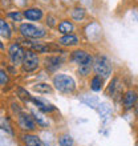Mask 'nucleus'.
<instances>
[{
  "instance_id": "nucleus-20",
  "label": "nucleus",
  "mask_w": 138,
  "mask_h": 146,
  "mask_svg": "<svg viewBox=\"0 0 138 146\" xmlns=\"http://www.w3.org/2000/svg\"><path fill=\"white\" fill-rule=\"evenodd\" d=\"M31 114L33 115L34 121H36V123H37L38 126H42V127L48 126V122H46L45 119H44V117H42V115L40 114V113H37L36 110H32V111H31Z\"/></svg>"
},
{
  "instance_id": "nucleus-5",
  "label": "nucleus",
  "mask_w": 138,
  "mask_h": 146,
  "mask_svg": "<svg viewBox=\"0 0 138 146\" xmlns=\"http://www.w3.org/2000/svg\"><path fill=\"white\" fill-rule=\"evenodd\" d=\"M8 56H9V61L13 66L21 65L24 61V56H25V50L19 42H12L9 48H8Z\"/></svg>"
},
{
  "instance_id": "nucleus-25",
  "label": "nucleus",
  "mask_w": 138,
  "mask_h": 146,
  "mask_svg": "<svg viewBox=\"0 0 138 146\" xmlns=\"http://www.w3.org/2000/svg\"><path fill=\"white\" fill-rule=\"evenodd\" d=\"M17 93H19V97H20V98H23L24 101H31L32 100V96L27 92V90H24L23 88H19V89H17Z\"/></svg>"
},
{
  "instance_id": "nucleus-19",
  "label": "nucleus",
  "mask_w": 138,
  "mask_h": 146,
  "mask_svg": "<svg viewBox=\"0 0 138 146\" xmlns=\"http://www.w3.org/2000/svg\"><path fill=\"white\" fill-rule=\"evenodd\" d=\"M85 17V9L81 7H76L73 8L72 11V19L76 20V21H81V20H84Z\"/></svg>"
},
{
  "instance_id": "nucleus-8",
  "label": "nucleus",
  "mask_w": 138,
  "mask_h": 146,
  "mask_svg": "<svg viewBox=\"0 0 138 146\" xmlns=\"http://www.w3.org/2000/svg\"><path fill=\"white\" fill-rule=\"evenodd\" d=\"M122 102H123V109H125V110L133 109L138 102V92L137 90H133V89L127 90V92L123 94Z\"/></svg>"
},
{
  "instance_id": "nucleus-9",
  "label": "nucleus",
  "mask_w": 138,
  "mask_h": 146,
  "mask_svg": "<svg viewBox=\"0 0 138 146\" xmlns=\"http://www.w3.org/2000/svg\"><path fill=\"white\" fill-rule=\"evenodd\" d=\"M24 17L29 21H40V20L44 17V12H42L41 8L33 7V8H27L25 11L23 12Z\"/></svg>"
},
{
  "instance_id": "nucleus-12",
  "label": "nucleus",
  "mask_w": 138,
  "mask_h": 146,
  "mask_svg": "<svg viewBox=\"0 0 138 146\" xmlns=\"http://www.w3.org/2000/svg\"><path fill=\"white\" fill-rule=\"evenodd\" d=\"M58 45L62 46H76L78 44V37L73 33H69V35H62V37L58 38Z\"/></svg>"
},
{
  "instance_id": "nucleus-10",
  "label": "nucleus",
  "mask_w": 138,
  "mask_h": 146,
  "mask_svg": "<svg viewBox=\"0 0 138 146\" xmlns=\"http://www.w3.org/2000/svg\"><path fill=\"white\" fill-rule=\"evenodd\" d=\"M31 101L37 106L38 110L42 111V113H50V111L56 110V108H54L53 105L50 104V102H48L46 100H44V98H41V97H32Z\"/></svg>"
},
{
  "instance_id": "nucleus-21",
  "label": "nucleus",
  "mask_w": 138,
  "mask_h": 146,
  "mask_svg": "<svg viewBox=\"0 0 138 146\" xmlns=\"http://www.w3.org/2000/svg\"><path fill=\"white\" fill-rule=\"evenodd\" d=\"M58 145L60 146H73V138L72 135L64 134L58 138Z\"/></svg>"
},
{
  "instance_id": "nucleus-16",
  "label": "nucleus",
  "mask_w": 138,
  "mask_h": 146,
  "mask_svg": "<svg viewBox=\"0 0 138 146\" xmlns=\"http://www.w3.org/2000/svg\"><path fill=\"white\" fill-rule=\"evenodd\" d=\"M0 35H1L3 38H7V40L11 38V36H12V31H11V28H9V24L4 19L0 20Z\"/></svg>"
},
{
  "instance_id": "nucleus-7",
  "label": "nucleus",
  "mask_w": 138,
  "mask_h": 146,
  "mask_svg": "<svg viewBox=\"0 0 138 146\" xmlns=\"http://www.w3.org/2000/svg\"><path fill=\"white\" fill-rule=\"evenodd\" d=\"M17 123L24 131H33L36 129V121H34L32 114H27V113L20 111L17 114Z\"/></svg>"
},
{
  "instance_id": "nucleus-11",
  "label": "nucleus",
  "mask_w": 138,
  "mask_h": 146,
  "mask_svg": "<svg viewBox=\"0 0 138 146\" xmlns=\"http://www.w3.org/2000/svg\"><path fill=\"white\" fill-rule=\"evenodd\" d=\"M62 64V58L58 56H48L44 58V66L46 68V70L49 72H54L57 70Z\"/></svg>"
},
{
  "instance_id": "nucleus-28",
  "label": "nucleus",
  "mask_w": 138,
  "mask_h": 146,
  "mask_svg": "<svg viewBox=\"0 0 138 146\" xmlns=\"http://www.w3.org/2000/svg\"><path fill=\"white\" fill-rule=\"evenodd\" d=\"M48 21H49V27H54V25H56V23H54L56 19H54L53 16H48V17H46V23H48Z\"/></svg>"
},
{
  "instance_id": "nucleus-22",
  "label": "nucleus",
  "mask_w": 138,
  "mask_h": 146,
  "mask_svg": "<svg viewBox=\"0 0 138 146\" xmlns=\"http://www.w3.org/2000/svg\"><path fill=\"white\" fill-rule=\"evenodd\" d=\"M7 16L9 17V19L13 20V21H17V23H20V21L23 20V17H24V15L21 13V12H19V11H11V12H8Z\"/></svg>"
},
{
  "instance_id": "nucleus-29",
  "label": "nucleus",
  "mask_w": 138,
  "mask_h": 146,
  "mask_svg": "<svg viewBox=\"0 0 138 146\" xmlns=\"http://www.w3.org/2000/svg\"><path fill=\"white\" fill-rule=\"evenodd\" d=\"M134 111H135V115L138 117V102H137V105L134 106Z\"/></svg>"
},
{
  "instance_id": "nucleus-2",
  "label": "nucleus",
  "mask_w": 138,
  "mask_h": 146,
  "mask_svg": "<svg viewBox=\"0 0 138 146\" xmlns=\"http://www.w3.org/2000/svg\"><path fill=\"white\" fill-rule=\"evenodd\" d=\"M93 70L96 74L101 76L102 78H107L111 74V64L105 56H97L93 61Z\"/></svg>"
},
{
  "instance_id": "nucleus-15",
  "label": "nucleus",
  "mask_w": 138,
  "mask_h": 146,
  "mask_svg": "<svg viewBox=\"0 0 138 146\" xmlns=\"http://www.w3.org/2000/svg\"><path fill=\"white\" fill-rule=\"evenodd\" d=\"M104 88V78L98 74L92 77V80H90V89H92L93 92H100L101 89Z\"/></svg>"
},
{
  "instance_id": "nucleus-26",
  "label": "nucleus",
  "mask_w": 138,
  "mask_h": 146,
  "mask_svg": "<svg viewBox=\"0 0 138 146\" xmlns=\"http://www.w3.org/2000/svg\"><path fill=\"white\" fill-rule=\"evenodd\" d=\"M82 101H84L85 104H88L89 106H92V108H97L98 106V100H97L96 97H93V98H82Z\"/></svg>"
},
{
  "instance_id": "nucleus-17",
  "label": "nucleus",
  "mask_w": 138,
  "mask_h": 146,
  "mask_svg": "<svg viewBox=\"0 0 138 146\" xmlns=\"http://www.w3.org/2000/svg\"><path fill=\"white\" fill-rule=\"evenodd\" d=\"M119 80L117 78V77H114L113 80L110 81V84H109V86H107V90H106V93H107V96H110V97H114L115 96V93L119 90Z\"/></svg>"
},
{
  "instance_id": "nucleus-3",
  "label": "nucleus",
  "mask_w": 138,
  "mask_h": 146,
  "mask_svg": "<svg viewBox=\"0 0 138 146\" xmlns=\"http://www.w3.org/2000/svg\"><path fill=\"white\" fill-rule=\"evenodd\" d=\"M40 66V58L37 56V52L32 49L25 50V56H24V61L21 64V69L25 73L34 72Z\"/></svg>"
},
{
  "instance_id": "nucleus-24",
  "label": "nucleus",
  "mask_w": 138,
  "mask_h": 146,
  "mask_svg": "<svg viewBox=\"0 0 138 146\" xmlns=\"http://www.w3.org/2000/svg\"><path fill=\"white\" fill-rule=\"evenodd\" d=\"M100 108H98V110H100V114L102 115L104 118H106V117H109L110 115V108L107 106V105L102 104V105H98Z\"/></svg>"
},
{
  "instance_id": "nucleus-23",
  "label": "nucleus",
  "mask_w": 138,
  "mask_h": 146,
  "mask_svg": "<svg viewBox=\"0 0 138 146\" xmlns=\"http://www.w3.org/2000/svg\"><path fill=\"white\" fill-rule=\"evenodd\" d=\"M92 69H93V64L92 65H80L78 66V74L80 76H88V74H90Z\"/></svg>"
},
{
  "instance_id": "nucleus-13",
  "label": "nucleus",
  "mask_w": 138,
  "mask_h": 146,
  "mask_svg": "<svg viewBox=\"0 0 138 146\" xmlns=\"http://www.w3.org/2000/svg\"><path fill=\"white\" fill-rule=\"evenodd\" d=\"M57 28H58V32L61 33V35H69V33H72L74 31V25H73L72 21H69V20H62L60 23L57 24Z\"/></svg>"
},
{
  "instance_id": "nucleus-27",
  "label": "nucleus",
  "mask_w": 138,
  "mask_h": 146,
  "mask_svg": "<svg viewBox=\"0 0 138 146\" xmlns=\"http://www.w3.org/2000/svg\"><path fill=\"white\" fill-rule=\"evenodd\" d=\"M0 78H1V80H0V84L3 85V86L8 84V76H7V72L4 69L0 70Z\"/></svg>"
},
{
  "instance_id": "nucleus-14",
  "label": "nucleus",
  "mask_w": 138,
  "mask_h": 146,
  "mask_svg": "<svg viewBox=\"0 0 138 146\" xmlns=\"http://www.w3.org/2000/svg\"><path fill=\"white\" fill-rule=\"evenodd\" d=\"M21 138H23L24 146H42L41 139L38 138L37 135H33V134H24Z\"/></svg>"
},
{
  "instance_id": "nucleus-6",
  "label": "nucleus",
  "mask_w": 138,
  "mask_h": 146,
  "mask_svg": "<svg viewBox=\"0 0 138 146\" xmlns=\"http://www.w3.org/2000/svg\"><path fill=\"white\" fill-rule=\"evenodd\" d=\"M73 62H76L77 65H92L93 64V57L84 49H76L72 52V56H70Z\"/></svg>"
},
{
  "instance_id": "nucleus-1",
  "label": "nucleus",
  "mask_w": 138,
  "mask_h": 146,
  "mask_svg": "<svg viewBox=\"0 0 138 146\" xmlns=\"http://www.w3.org/2000/svg\"><path fill=\"white\" fill-rule=\"evenodd\" d=\"M53 85L58 92L65 93V94L73 93L76 90V81L73 80V77L62 74V73H58L53 77Z\"/></svg>"
},
{
  "instance_id": "nucleus-18",
  "label": "nucleus",
  "mask_w": 138,
  "mask_h": 146,
  "mask_svg": "<svg viewBox=\"0 0 138 146\" xmlns=\"http://www.w3.org/2000/svg\"><path fill=\"white\" fill-rule=\"evenodd\" d=\"M33 90L37 93H50L52 92V86L46 82H40V84L33 85Z\"/></svg>"
},
{
  "instance_id": "nucleus-4",
  "label": "nucleus",
  "mask_w": 138,
  "mask_h": 146,
  "mask_svg": "<svg viewBox=\"0 0 138 146\" xmlns=\"http://www.w3.org/2000/svg\"><path fill=\"white\" fill-rule=\"evenodd\" d=\"M20 33L25 38H32V40H38L45 36V31L42 28H38L31 23H23L19 28Z\"/></svg>"
}]
</instances>
